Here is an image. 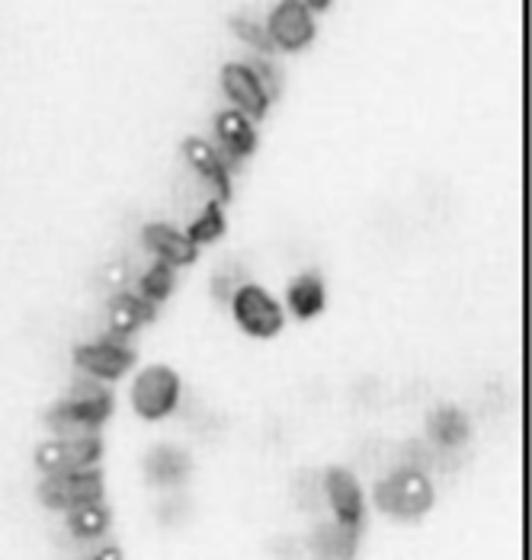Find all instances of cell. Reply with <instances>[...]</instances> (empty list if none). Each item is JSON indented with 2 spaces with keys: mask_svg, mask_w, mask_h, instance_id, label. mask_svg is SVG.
Instances as JSON below:
<instances>
[{
  "mask_svg": "<svg viewBox=\"0 0 532 560\" xmlns=\"http://www.w3.org/2000/svg\"><path fill=\"white\" fill-rule=\"evenodd\" d=\"M244 282H241V266H234V262H224L222 272L216 276V282H212V292H216V299L222 304H231L234 299V292L241 289Z\"/></svg>",
  "mask_w": 532,
  "mask_h": 560,
  "instance_id": "obj_24",
  "label": "cell"
},
{
  "mask_svg": "<svg viewBox=\"0 0 532 560\" xmlns=\"http://www.w3.org/2000/svg\"><path fill=\"white\" fill-rule=\"evenodd\" d=\"M324 493L331 500V510L340 525H350V528H362V518H366V506H362V490L356 483V477L344 468H334L324 475Z\"/></svg>",
  "mask_w": 532,
  "mask_h": 560,
  "instance_id": "obj_13",
  "label": "cell"
},
{
  "mask_svg": "<svg viewBox=\"0 0 532 560\" xmlns=\"http://www.w3.org/2000/svg\"><path fill=\"white\" fill-rule=\"evenodd\" d=\"M174 285H177L174 266H167V262L158 259L154 266H148V269L141 272V279H138V295H141L144 302L161 304L171 292H174Z\"/></svg>",
  "mask_w": 532,
  "mask_h": 560,
  "instance_id": "obj_20",
  "label": "cell"
},
{
  "mask_svg": "<svg viewBox=\"0 0 532 560\" xmlns=\"http://www.w3.org/2000/svg\"><path fill=\"white\" fill-rule=\"evenodd\" d=\"M148 475L154 483H164V487H177L189 475V455L180 452L174 445H161L151 452L148 458Z\"/></svg>",
  "mask_w": 532,
  "mask_h": 560,
  "instance_id": "obj_17",
  "label": "cell"
},
{
  "mask_svg": "<svg viewBox=\"0 0 532 560\" xmlns=\"http://www.w3.org/2000/svg\"><path fill=\"white\" fill-rule=\"evenodd\" d=\"M324 302H327V289H324V282H321L314 272L299 276V279L289 285V292H286V304H289L292 314L302 317V320L317 317V314L324 311Z\"/></svg>",
  "mask_w": 532,
  "mask_h": 560,
  "instance_id": "obj_16",
  "label": "cell"
},
{
  "mask_svg": "<svg viewBox=\"0 0 532 560\" xmlns=\"http://www.w3.org/2000/svg\"><path fill=\"white\" fill-rule=\"evenodd\" d=\"M359 532L362 528H350V525H321L311 535V551L317 560H354L356 548H359Z\"/></svg>",
  "mask_w": 532,
  "mask_h": 560,
  "instance_id": "obj_15",
  "label": "cell"
},
{
  "mask_svg": "<svg viewBox=\"0 0 532 560\" xmlns=\"http://www.w3.org/2000/svg\"><path fill=\"white\" fill-rule=\"evenodd\" d=\"M113 413V394L103 388L96 378H78L68 397L58 400L48 410V427L61 439H78V435H96L100 427Z\"/></svg>",
  "mask_w": 532,
  "mask_h": 560,
  "instance_id": "obj_1",
  "label": "cell"
},
{
  "mask_svg": "<svg viewBox=\"0 0 532 560\" xmlns=\"http://www.w3.org/2000/svg\"><path fill=\"white\" fill-rule=\"evenodd\" d=\"M244 65L257 74V81H261V86H264L269 100H276V96L282 93V74L276 71V65H273L266 55H257V58H251V61H244Z\"/></svg>",
  "mask_w": 532,
  "mask_h": 560,
  "instance_id": "obj_23",
  "label": "cell"
},
{
  "mask_svg": "<svg viewBox=\"0 0 532 560\" xmlns=\"http://www.w3.org/2000/svg\"><path fill=\"white\" fill-rule=\"evenodd\" d=\"M266 30L276 48L299 51L314 39V13L302 0H279L266 20Z\"/></svg>",
  "mask_w": 532,
  "mask_h": 560,
  "instance_id": "obj_8",
  "label": "cell"
},
{
  "mask_svg": "<svg viewBox=\"0 0 532 560\" xmlns=\"http://www.w3.org/2000/svg\"><path fill=\"white\" fill-rule=\"evenodd\" d=\"M183 158L189 161V167L199 173L203 183H209L216 189V199L228 202L231 199V171L222 161L219 148L206 138H186L183 141Z\"/></svg>",
  "mask_w": 532,
  "mask_h": 560,
  "instance_id": "obj_11",
  "label": "cell"
},
{
  "mask_svg": "<svg viewBox=\"0 0 532 560\" xmlns=\"http://www.w3.org/2000/svg\"><path fill=\"white\" fill-rule=\"evenodd\" d=\"M231 30L244 39V43L251 45V48H261L264 55H269L276 45L269 39V30H266V23L261 20H254V16H247V13H238V16H231Z\"/></svg>",
  "mask_w": 532,
  "mask_h": 560,
  "instance_id": "obj_22",
  "label": "cell"
},
{
  "mask_svg": "<svg viewBox=\"0 0 532 560\" xmlns=\"http://www.w3.org/2000/svg\"><path fill=\"white\" fill-rule=\"evenodd\" d=\"M186 234H189L196 244H212V241H219L224 234L222 202H219V199H209L206 209H203V212L196 215V221L186 228Z\"/></svg>",
  "mask_w": 532,
  "mask_h": 560,
  "instance_id": "obj_21",
  "label": "cell"
},
{
  "mask_svg": "<svg viewBox=\"0 0 532 560\" xmlns=\"http://www.w3.org/2000/svg\"><path fill=\"white\" fill-rule=\"evenodd\" d=\"M427 430H430V439H433L437 445L455 448V445H462V442L469 439V420H465V413L455 410V407H440V410L430 413Z\"/></svg>",
  "mask_w": 532,
  "mask_h": 560,
  "instance_id": "obj_18",
  "label": "cell"
},
{
  "mask_svg": "<svg viewBox=\"0 0 532 560\" xmlns=\"http://www.w3.org/2000/svg\"><path fill=\"white\" fill-rule=\"evenodd\" d=\"M106 528H109V510H106L103 500L88 503V506H78V510L68 513V532H71L74 538L90 541V538H100Z\"/></svg>",
  "mask_w": 532,
  "mask_h": 560,
  "instance_id": "obj_19",
  "label": "cell"
},
{
  "mask_svg": "<svg viewBox=\"0 0 532 560\" xmlns=\"http://www.w3.org/2000/svg\"><path fill=\"white\" fill-rule=\"evenodd\" d=\"M231 311H234V320L241 324V330H247L251 337H261V340L282 334V327H286V314H282L279 302L254 282H244L234 292Z\"/></svg>",
  "mask_w": 532,
  "mask_h": 560,
  "instance_id": "obj_3",
  "label": "cell"
},
{
  "mask_svg": "<svg viewBox=\"0 0 532 560\" xmlns=\"http://www.w3.org/2000/svg\"><path fill=\"white\" fill-rule=\"evenodd\" d=\"M39 497H43L45 506L71 513L78 506H88V503L103 500V475L96 468L65 471V475H45Z\"/></svg>",
  "mask_w": 532,
  "mask_h": 560,
  "instance_id": "obj_5",
  "label": "cell"
},
{
  "mask_svg": "<svg viewBox=\"0 0 532 560\" xmlns=\"http://www.w3.org/2000/svg\"><path fill=\"white\" fill-rule=\"evenodd\" d=\"M222 86L238 113H244L247 119H264L273 100L266 96V90L261 86V81H257V74H254L244 61L224 65Z\"/></svg>",
  "mask_w": 532,
  "mask_h": 560,
  "instance_id": "obj_9",
  "label": "cell"
},
{
  "mask_svg": "<svg viewBox=\"0 0 532 560\" xmlns=\"http://www.w3.org/2000/svg\"><path fill=\"white\" fill-rule=\"evenodd\" d=\"M158 304L144 302L138 292H119L109 304V337L129 340L135 330L148 320H154Z\"/></svg>",
  "mask_w": 532,
  "mask_h": 560,
  "instance_id": "obj_14",
  "label": "cell"
},
{
  "mask_svg": "<svg viewBox=\"0 0 532 560\" xmlns=\"http://www.w3.org/2000/svg\"><path fill=\"white\" fill-rule=\"evenodd\" d=\"M180 375L167 365L144 369L132 385V407L144 420H164L177 410Z\"/></svg>",
  "mask_w": 532,
  "mask_h": 560,
  "instance_id": "obj_4",
  "label": "cell"
},
{
  "mask_svg": "<svg viewBox=\"0 0 532 560\" xmlns=\"http://www.w3.org/2000/svg\"><path fill=\"white\" fill-rule=\"evenodd\" d=\"M144 247L161 262L174 266V269L177 266H189L199 257V244L186 231H180L174 224H161V221L144 228Z\"/></svg>",
  "mask_w": 532,
  "mask_h": 560,
  "instance_id": "obj_12",
  "label": "cell"
},
{
  "mask_svg": "<svg viewBox=\"0 0 532 560\" xmlns=\"http://www.w3.org/2000/svg\"><path fill=\"white\" fill-rule=\"evenodd\" d=\"M74 362L84 375L96 378V382H116L132 369L135 352L129 349V340L103 337V340H93L88 346H78Z\"/></svg>",
  "mask_w": 532,
  "mask_h": 560,
  "instance_id": "obj_7",
  "label": "cell"
},
{
  "mask_svg": "<svg viewBox=\"0 0 532 560\" xmlns=\"http://www.w3.org/2000/svg\"><path fill=\"white\" fill-rule=\"evenodd\" d=\"M216 135H219V154H222V161L228 167H238L257 148L254 119H247L238 109H224V113L216 116Z\"/></svg>",
  "mask_w": 532,
  "mask_h": 560,
  "instance_id": "obj_10",
  "label": "cell"
},
{
  "mask_svg": "<svg viewBox=\"0 0 532 560\" xmlns=\"http://www.w3.org/2000/svg\"><path fill=\"white\" fill-rule=\"evenodd\" d=\"M103 458V442L100 435H78V439H51L39 445L36 465L45 475H65V471H84L96 468Z\"/></svg>",
  "mask_w": 532,
  "mask_h": 560,
  "instance_id": "obj_6",
  "label": "cell"
},
{
  "mask_svg": "<svg viewBox=\"0 0 532 560\" xmlns=\"http://www.w3.org/2000/svg\"><path fill=\"white\" fill-rule=\"evenodd\" d=\"M90 560H123V551L119 548H103L100 555H93Z\"/></svg>",
  "mask_w": 532,
  "mask_h": 560,
  "instance_id": "obj_25",
  "label": "cell"
},
{
  "mask_svg": "<svg viewBox=\"0 0 532 560\" xmlns=\"http://www.w3.org/2000/svg\"><path fill=\"white\" fill-rule=\"evenodd\" d=\"M302 3L309 7L311 13H314V10H327V7H331V0H302Z\"/></svg>",
  "mask_w": 532,
  "mask_h": 560,
  "instance_id": "obj_26",
  "label": "cell"
},
{
  "mask_svg": "<svg viewBox=\"0 0 532 560\" xmlns=\"http://www.w3.org/2000/svg\"><path fill=\"white\" fill-rule=\"evenodd\" d=\"M375 503L395 518H420L433 506V483L417 468H398L375 487Z\"/></svg>",
  "mask_w": 532,
  "mask_h": 560,
  "instance_id": "obj_2",
  "label": "cell"
}]
</instances>
